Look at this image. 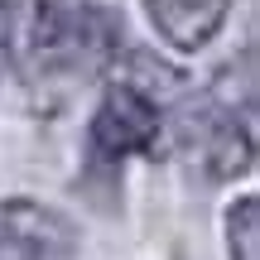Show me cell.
Masks as SVG:
<instances>
[{
	"instance_id": "cell-2",
	"label": "cell",
	"mask_w": 260,
	"mask_h": 260,
	"mask_svg": "<svg viewBox=\"0 0 260 260\" xmlns=\"http://www.w3.org/2000/svg\"><path fill=\"white\" fill-rule=\"evenodd\" d=\"M111 87L102 92L87 121V164L121 169L135 154H154L164 135V102L183 92L178 68L154 63L149 53H130V68H111Z\"/></svg>"
},
{
	"instance_id": "cell-7",
	"label": "cell",
	"mask_w": 260,
	"mask_h": 260,
	"mask_svg": "<svg viewBox=\"0 0 260 260\" xmlns=\"http://www.w3.org/2000/svg\"><path fill=\"white\" fill-rule=\"evenodd\" d=\"M10 68V5L0 0V77H5Z\"/></svg>"
},
{
	"instance_id": "cell-4",
	"label": "cell",
	"mask_w": 260,
	"mask_h": 260,
	"mask_svg": "<svg viewBox=\"0 0 260 260\" xmlns=\"http://www.w3.org/2000/svg\"><path fill=\"white\" fill-rule=\"evenodd\" d=\"M73 251V217L34 198H0V260H68Z\"/></svg>"
},
{
	"instance_id": "cell-6",
	"label": "cell",
	"mask_w": 260,
	"mask_h": 260,
	"mask_svg": "<svg viewBox=\"0 0 260 260\" xmlns=\"http://www.w3.org/2000/svg\"><path fill=\"white\" fill-rule=\"evenodd\" d=\"M226 255L232 260H260V203H255V193L236 198L226 207Z\"/></svg>"
},
{
	"instance_id": "cell-1",
	"label": "cell",
	"mask_w": 260,
	"mask_h": 260,
	"mask_svg": "<svg viewBox=\"0 0 260 260\" xmlns=\"http://www.w3.org/2000/svg\"><path fill=\"white\" fill-rule=\"evenodd\" d=\"M125 24L106 0H34L24 29V77L48 106L82 82L111 73L121 58Z\"/></svg>"
},
{
	"instance_id": "cell-3",
	"label": "cell",
	"mask_w": 260,
	"mask_h": 260,
	"mask_svg": "<svg viewBox=\"0 0 260 260\" xmlns=\"http://www.w3.org/2000/svg\"><path fill=\"white\" fill-rule=\"evenodd\" d=\"M183 149L207 178H241L255 164V58L226 63L183 121Z\"/></svg>"
},
{
	"instance_id": "cell-5",
	"label": "cell",
	"mask_w": 260,
	"mask_h": 260,
	"mask_svg": "<svg viewBox=\"0 0 260 260\" xmlns=\"http://www.w3.org/2000/svg\"><path fill=\"white\" fill-rule=\"evenodd\" d=\"M149 24L159 29V39L183 53L203 48L232 15V0H145Z\"/></svg>"
}]
</instances>
